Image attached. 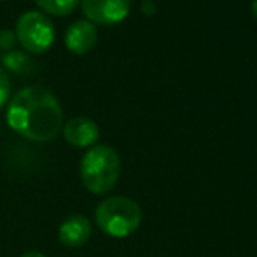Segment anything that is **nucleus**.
<instances>
[{
  "label": "nucleus",
  "mask_w": 257,
  "mask_h": 257,
  "mask_svg": "<svg viewBox=\"0 0 257 257\" xmlns=\"http://www.w3.org/2000/svg\"><path fill=\"white\" fill-rule=\"evenodd\" d=\"M154 11V6L153 4H147V0H144V13L146 14H151Z\"/></svg>",
  "instance_id": "obj_14"
},
{
  "label": "nucleus",
  "mask_w": 257,
  "mask_h": 257,
  "mask_svg": "<svg viewBox=\"0 0 257 257\" xmlns=\"http://www.w3.org/2000/svg\"><path fill=\"white\" fill-rule=\"evenodd\" d=\"M7 124L32 142H51L63 128V108L58 98L42 86H27L11 98Z\"/></svg>",
  "instance_id": "obj_1"
},
{
  "label": "nucleus",
  "mask_w": 257,
  "mask_h": 257,
  "mask_svg": "<svg viewBox=\"0 0 257 257\" xmlns=\"http://www.w3.org/2000/svg\"><path fill=\"white\" fill-rule=\"evenodd\" d=\"M14 35L27 53L42 54L54 42L53 21L41 11H27L18 18Z\"/></svg>",
  "instance_id": "obj_4"
},
{
  "label": "nucleus",
  "mask_w": 257,
  "mask_h": 257,
  "mask_svg": "<svg viewBox=\"0 0 257 257\" xmlns=\"http://www.w3.org/2000/svg\"><path fill=\"white\" fill-rule=\"evenodd\" d=\"M252 14H254V18L257 20V0H252Z\"/></svg>",
  "instance_id": "obj_15"
},
{
  "label": "nucleus",
  "mask_w": 257,
  "mask_h": 257,
  "mask_svg": "<svg viewBox=\"0 0 257 257\" xmlns=\"http://www.w3.org/2000/svg\"><path fill=\"white\" fill-rule=\"evenodd\" d=\"M82 13L93 25H117L128 16L132 0H81Z\"/></svg>",
  "instance_id": "obj_5"
},
{
  "label": "nucleus",
  "mask_w": 257,
  "mask_h": 257,
  "mask_svg": "<svg viewBox=\"0 0 257 257\" xmlns=\"http://www.w3.org/2000/svg\"><path fill=\"white\" fill-rule=\"evenodd\" d=\"M121 177V158L108 146H93L81 159V180L93 194H105Z\"/></svg>",
  "instance_id": "obj_2"
},
{
  "label": "nucleus",
  "mask_w": 257,
  "mask_h": 257,
  "mask_svg": "<svg viewBox=\"0 0 257 257\" xmlns=\"http://www.w3.org/2000/svg\"><path fill=\"white\" fill-rule=\"evenodd\" d=\"M14 44H16V35L11 30H0V48L6 51H13Z\"/></svg>",
  "instance_id": "obj_12"
},
{
  "label": "nucleus",
  "mask_w": 257,
  "mask_h": 257,
  "mask_svg": "<svg viewBox=\"0 0 257 257\" xmlns=\"http://www.w3.org/2000/svg\"><path fill=\"white\" fill-rule=\"evenodd\" d=\"M2 65H4V70H9V72H14V74H20V75H25V74H30L32 68H34V61H32L30 54L27 51H7L6 54L2 56Z\"/></svg>",
  "instance_id": "obj_9"
},
{
  "label": "nucleus",
  "mask_w": 257,
  "mask_h": 257,
  "mask_svg": "<svg viewBox=\"0 0 257 257\" xmlns=\"http://www.w3.org/2000/svg\"><path fill=\"white\" fill-rule=\"evenodd\" d=\"M63 137L70 146L74 147H93L96 144V140L100 139V130L96 126V122L89 117H72L63 124Z\"/></svg>",
  "instance_id": "obj_6"
},
{
  "label": "nucleus",
  "mask_w": 257,
  "mask_h": 257,
  "mask_svg": "<svg viewBox=\"0 0 257 257\" xmlns=\"http://www.w3.org/2000/svg\"><path fill=\"white\" fill-rule=\"evenodd\" d=\"M21 257H46L42 252H37V250H30V252H25Z\"/></svg>",
  "instance_id": "obj_13"
},
{
  "label": "nucleus",
  "mask_w": 257,
  "mask_h": 257,
  "mask_svg": "<svg viewBox=\"0 0 257 257\" xmlns=\"http://www.w3.org/2000/svg\"><path fill=\"white\" fill-rule=\"evenodd\" d=\"M96 41H98L96 27L88 20H79L72 23L67 28V34H65L67 49L74 54H79V56L91 51L96 46Z\"/></svg>",
  "instance_id": "obj_7"
},
{
  "label": "nucleus",
  "mask_w": 257,
  "mask_h": 257,
  "mask_svg": "<svg viewBox=\"0 0 257 257\" xmlns=\"http://www.w3.org/2000/svg\"><path fill=\"white\" fill-rule=\"evenodd\" d=\"M96 226L112 238H126L139 229L142 210L137 201L126 196H112L103 200L95 212Z\"/></svg>",
  "instance_id": "obj_3"
},
{
  "label": "nucleus",
  "mask_w": 257,
  "mask_h": 257,
  "mask_svg": "<svg viewBox=\"0 0 257 257\" xmlns=\"http://www.w3.org/2000/svg\"><path fill=\"white\" fill-rule=\"evenodd\" d=\"M44 14L53 16H68L75 11L79 0H35Z\"/></svg>",
  "instance_id": "obj_10"
},
{
  "label": "nucleus",
  "mask_w": 257,
  "mask_h": 257,
  "mask_svg": "<svg viewBox=\"0 0 257 257\" xmlns=\"http://www.w3.org/2000/svg\"><path fill=\"white\" fill-rule=\"evenodd\" d=\"M9 95H11V81H9V75L7 72L0 67V108L7 103L9 100Z\"/></svg>",
  "instance_id": "obj_11"
},
{
  "label": "nucleus",
  "mask_w": 257,
  "mask_h": 257,
  "mask_svg": "<svg viewBox=\"0 0 257 257\" xmlns=\"http://www.w3.org/2000/svg\"><path fill=\"white\" fill-rule=\"evenodd\" d=\"M93 233L91 220L84 215H70L61 222L58 229V238L61 245L70 248H77L88 243L89 236Z\"/></svg>",
  "instance_id": "obj_8"
}]
</instances>
